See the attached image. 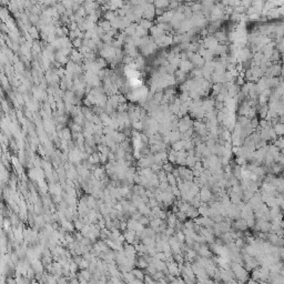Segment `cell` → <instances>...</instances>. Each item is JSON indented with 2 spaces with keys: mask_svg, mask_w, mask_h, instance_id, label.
Listing matches in <instances>:
<instances>
[{
  "mask_svg": "<svg viewBox=\"0 0 284 284\" xmlns=\"http://www.w3.org/2000/svg\"><path fill=\"white\" fill-rule=\"evenodd\" d=\"M246 284H259V282L254 281V280H252V279H249L248 281H246Z\"/></svg>",
  "mask_w": 284,
  "mask_h": 284,
  "instance_id": "ba28073f",
  "label": "cell"
},
{
  "mask_svg": "<svg viewBox=\"0 0 284 284\" xmlns=\"http://www.w3.org/2000/svg\"><path fill=\"white\" fill-rule=\"evenodd\" d=\"M131 273L134 275L135 279H137V280H141V281H143L144 276H146V274L142 272V270H141V269H134V270H131Z\"/></svg>",
  "mask_w": 284,
  "mask_h": 284,
  "instance_id": "3957f363",
  "label": "cell"
},
{
  "mask_svg": "<svg viewBox=\"0 0 284 284\" xmlns=\"http://www.w3.org/2000/svg\"><path fill=\"white\" fill-rule=\"evenodd\" d=\"M146 273H148V275H150V276H152L155 272H157L154 265L152 264V263H149V265H148V268L146 269Z\"/></svg>",
  "mask_w": 284,
  "mask_h": 284,
  "instance_id": "5b68a950",
  "label": "cell"
},
{
  "mask_svg": "<svg viewBox=\"0 0 284 284\" xmlns=\"http://www.w3.org/2000/svg\"><path fill=\"white\" fill-rule=\"evenodd\" d=\"M199 196H200V200H202V201H204V202H207V201H209L210 199L212 198V193L210 192L209 189L203 188L201 190V192H200V194H199Z\"/></svg>",
  "mask_w": 284,
  "mask_h": 284,
  "instance_id": "6da1fadb",
  "label": "cell"
},
{
  "mask_svg": "<svg viewBox=\"0 0 284 284\" xmlns=\"http://www.w3.org/2000/svg\"><path fill=\"white\" fill-rule=\"evenodd\" d=\"M235 225H237V229H240V230H245L246 228H248L245 220H239L237 222V224H235Z\"/></svg>",
  "mask_w": 284,
  "mask_h": 284,
  "instance_id": "8992f818",
  "label": "cell"
},
{
  "mask_svg": "<svg viewBox=\"0 0 284 284\" xmlns=\"http://www.w3.org/2000/svg\"><path fill=\"white\" fill-rule=\"evenodd\" d=\"M198 252L200 253V255H201L202 257H205V259H208V257H210L212 255V253H211V251H210V249L208 248V246L201 245Z\"/></svg>",
  "mask_w": 284,
  "mask_h": 284,
  "instance_id": "7a4b0ae2",
  "label": "cell"
},
{
  "mask_svg": "<svg viewBox=\"0 0 284 284\" xmlns=\"http://www.w3.org/2000/svg\"><path fill=\"white\" fill-rule=\"evenodd\" d=\"M143 284H159V282L154 281L150 275H146L143 280Z\"/></svg>",
  "mask_w": 284,
  "mask_h": 284,
  "instance_id": "52a82bcc",
  "label": "cell"
},
{
  "mask_svg": "<svg viewBox=\"0 0 284 284\" xmlns=\"http://www.w3.org/2000/svg\"><path fill=\"white\" fill-rule=\"evenodd\" d=\"M135 265L138 266L139 269H142V270H146V268H148V265H149V263L146 262V260H144V257H140V259L138 260V262L135 263Z\"/></svg>",
  "mask_w": 284,
  "mask_h": 284,
  "instance_id": "277c9868",
  "label": "cell"
}]
</instances>
